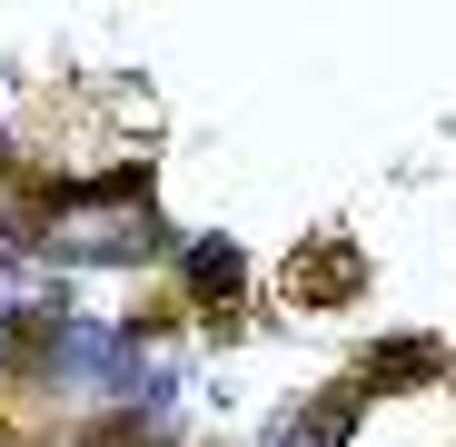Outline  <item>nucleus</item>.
I'll return each instance as SVG.
<instances>
[{"instance_id": "nucleus-1", "label": "nucleus", "mask_w": 456, "mask_h": 447, "mask_svg": "<svg viewBox=\"0 0 456 447\" xmlns=\"http://www.w3.org/2000/svg\"><path fill=\"white\" fill-rule=\"evenodd\" d=\"M357 288H367V259H357L347 239H308V249H288V269H278V298H288V309H347Z\"/></svg>"}, {"instance_id": "nucleus-2", "label": "nucleus", "mask_w": 456, "mask_h": 447, "mask_svg": "<svg viewBox=\"0 0 456 447\" xmlns=\"http://www.w3.org/2000/svg\"><path fill=\"white\" fill-rule=\"evenodd\" d=\"M436 368H446V348H436V338H387V348H367L357 388H417V378H436Z\"/></svg>"}, {"instance_id": "nucleus-3", "label": "nucleus", "mask_w": 456, "mask_h": 447, "mask_svg": "<svg viewBox=\"0 0 456 447\" xmlns=\"http://www.w3.org/2000/svg\"><path fill=\"white\" fill-rule=\"evenodd\" d=\"M189 288H199L208 309H218V338L239 328V249H228V239H208V249L189 259Z\"/></svg>"}, {"instance_id": "nucleus-4", "label": "nucleus", "mask_w": 456, "mask_h": 447, "mask_svg": "<svg viewBox=\"0 0 456 447\" xmlns=\"http://www.w3.org/2000/svg\"><path fill=\"white\" fill-rule=\"evenodd\" d=\"M347 427H357V388H328V398H318V408H308V427H297V437H288V447H338V437H347Z\"/></svg>"}]
</instances>
